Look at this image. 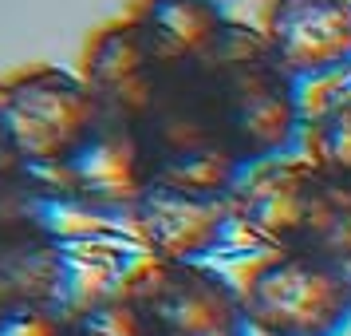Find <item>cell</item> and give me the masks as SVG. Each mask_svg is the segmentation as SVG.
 <instances>
[{"label": "cell", "instance_id": "6da1fadb", "mask_svg": "<svg viewBox=\"0 0 351 336\" xmlns=\"http://www.w3.org/2000/svg\"><path fill=\"white\" fill-rule=\"evenodd\" d=\"M182 80L209 131L245 170L276 162L300 135V83L253 28L229 24L197 64L182 67Z\"/></svg>", "mask_w": 351, "mask_h": 336}, {"label": "cell", "instance_id": "7a4b0ae2", "mask_svg": "<svg viewBox=\"0 0 351 336\" xmlns=\"http://www.w3.org/2000/svg\"><path fill=\"white\" fill-rule=\"evenodd\" d=\"M233 222L276 254H304L351 273V186L308 159L253 166L233 190Z\"/></svg>", "mask_w": 351, "mask_h": 336}, {"label": "cell", "instance_id": "3957f363", "mask_svg": "<svg viewBox=\"0 0 351 336\" xmlns=\"http://www.w3.org/2000/svg\"><path fill=\"white\" fill-rule=\"evenodd\" d=\"M103 119L83 76L28 67L0 80V155L36 178L64 166Z\"/></svg>", "mask_w": 351, "mask_h": 336}, {"label": "cell", "instance_id": "277c9868", "mask_svg": "<svg viewBox=\"0 0 351 336\" xmlns=\"http://www.w3.org/2000/svg\"><path fill=\"white\" fill-rule=\"evenodd\" d=\"M241 304L265 336H335L351 320V277L319 257L272 254L245 273Z\"/></svg>", "mask_w": 351, "mask_h": 336}, {"label": "cell", "instance_id": "5b68a950", "mask_svg": "<svg viewBox=\"0 0 351 336\" xmlns=\"http://www.w3.org/2000/svg\"><path fill=\"white\" fill-rule=\"evenodd\" d=\"M127 304L138 313L146 336H245L249 317L241 293L221 273L197 261L154 257L123 285Z\"/></svg>", "mask_w": 351, "mask_h": 336}, {"label": "cell", "instance_id": "8992f818", "mask_svg": "<svg viewBox=\"0 0 351 336\" xmlns=\"http://www.w3.org/2000/svg\"><path fill=\"white\" fill-rule=\"evenodd\" d=\"M256 32L296 83L351 71V0H269Z\"/></svg>", "mask_w": 351, "mask_h": 336}, {"label": "cell", "instance_id": "52a82bcc", "mask_svg": "<svg viewBox=\"0 0 351 336\" xmlns=\"http://www.w3.org/2000/svg\"><path fill=\"white\" fill-rule=\"evenodd\" d=\"M44 186L64 194L71 202L95 210H127L143 198V190L154 182L150 166H146V150L138 143V131L119 123V119H103L87 143L56 166L48 178H40Z\"/></svg>", "mask_w": 351, "mask_h": 336}, {"label": "cell", "instance_id": "ba28073f", "mask_svg": "<svg viewBox=\"0 0 351 336\" xmlns=\"http://www.w3.org/2000/svg\"><path fill=\"white\" fill-rule=\"evenodd\" d=\"M80 76L91 87V96L99 99L107 119L134 127L154 107V99L162 96V87L174 71H166L143 44L138 28L127 16H119L91 32L87 48H83Z\"/></svg>", "mask_w": 351, "mask_h": 336}, {"label": "cell", "instance_id": "9c48e42d", "mask_svg": "<svg viewBox=\"0 0 351 336\" xmlns=\"http://www.w3.org/2000/svg\"><path fill=\"white\" fill-rule=\"evenodd\" d=\"M233 218V198L186 186L150 182L143 198L130 206V222L146 241V249L166 261H197L221 241Z\"/></svg>", "mask_w": 351, "mask_h": 336}, {"label": "cell", "instance_id": "30bf717a", "mask_svg": "<svg viewBox=\"0 0 351 336\" xmlns=\"http://www.w3.org/2000/svg\"><path fill=\"white\" fill-rule=\"evenodd\" d=\"M127 20L166 71L197 64L233 24L217 0H134Z\"/></svg>", "mask_w": 351, "mask_h": 336}, {"label": "cell", "instance_id": "8fae6325", "mask_svg": "<svg viewBox=\"0 0 351 336\" xmlns=\"http://www.w3.org/2000/svg\"><path fill=\"white\" fill-rule=\"evenodd\" d=\"M64 285V254L48 229L0 241V309L51 304Z\"/></svg>", "mask_w": 351, "mask_h": 336}, {"label": "cell", "instance_id": "7c38bea8", "mask_svg": "<svg viewBox=\"0 0 351 336\" xmlns=\"http://www.w3.org/2000/svg\"><path fill=\"white\" fill-rule=\"evenodd\" d=\"M308 162L351 186V91L324 103L308 123Z\"/></svg>", "mask_w": 351, "mask_h": 336}, {"label": "cell", "instance_id": "4fadbf2b", "mask_svg": "<svg viewBox=\"0 0 351 336\" xmlns=\"http://www.w3.org/2000/svg\"><path fill=\"white\" fill-rule=\"evenodd\" d=\"M44 190L48 186L36 175L0 159V241L44 229L40 225V198H44Z\"/></svg>", "mask_w": 351, "mask_h": 336}, {"label": "cell", "instance_id": "5bb4252c", "mask_svg": "<svg viewBox=\"0 0 351 336\" xmlns=\"http://www.w3.org/2000/svg\"><path fill=\"white\" fill-rule=\"evenodd\" d=\"M67 336H146V328L138 313L127 304V297H111L75 313L67 320Z\"/></svg>", "mask_w": 351, "mask_h": 336}, {"label": "cell", "instance_id": "9a60e30c", "mask_svg": "<svg viewBox=\"0 0 351 336\" xmlns=\"http://www.w3.org/2000/svg\"><path fill=\"white\" fill-rule=\"evenodd\" d=\"M0 336H67V320L51 304L0 309Z\"/></svg>", "mask_w": 351, "mask_h": 336}, {"label": "cell", "instance_id": "2e32d148", "mask_svg": "<svg viewBox=\"0 0 351 336\" xmlns=\"http://www.w3.org/2000/svg\"><path fill=\"white\" fill-rule=\"evenodd\" d=\"M0 159H4V155H0ZM4 162H8V159H4Z\"/></svg>", "mask_w": 351, "mask_h": 336}]
</instances>
